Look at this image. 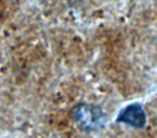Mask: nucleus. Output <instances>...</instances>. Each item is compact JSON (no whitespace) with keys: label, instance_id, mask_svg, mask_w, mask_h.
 I'll return each mask as SVG.
<instances>
[{"label":"nucleus","instance_id":"1","mask_svg":"<svg viewBox=\"0 0 157 138\" xmlns=\"http://www.w3.org/2000/svg\"><path fill=\"white\" fill-rule=\"evenodd\" d=\"M70 116L82 131L92 132L99 129L105 123V114L102 108L90 103H78L70 110Z\"/></svg>","mask_w":157,"mask_h":138},{"label":"nucleus","instance_id":"2","mask_svg":"<svg viewBox=\"0 0 157 138\" xmlns=\"http://www.w3.org/2000/svg\"><path fill=\"white\" fill-rule=\"evenodd\" d=\"M116 122L126 124L133 128H142L146 124L145 111L140 104H130L121 110L116 118Z\"/></svg>","mask_w":157,"mask_h":138}]
</instances>
